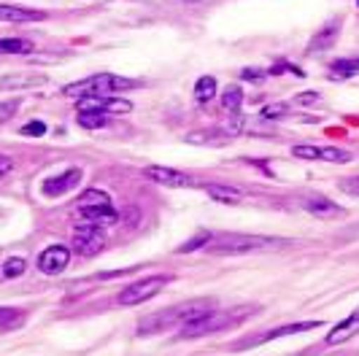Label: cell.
<instances>
[{"label":"cell","instance_id":"d4e9b609","mask_svg":"<svg viewBox=\"0 0 359 356\" xmlns=\"http://www.w3.org/2000/svg\"><path fill=\"white\" fill-rule=\"evenodd\" d=\"M25 267H27V262H25L22 256L6 259V262H3V278H19V275L25 273Z\"/></svg>","mask_w":359,"mask_h":356},{"label":"cell","instance_id":"7a4b0ae2","mask_svg":"<svg viewBox=\"0 0 359 356\" xmlns=\"http://www.w3.org/2000/svg\"><path fill=\"white\" fill-rule=\"evenodd\" d=\"M214 300L208 297H200V300H187V303L170 305L165 310H157L151 316H146L141 324H138V335H157V332H165V329H173V327H184L189 321H195L198 316L214 310Z\"/></svg>","mask_w":359,"mask_h":356},{"label":"cell","instance_id":"1f68e13d","mask_svg":"<svg viewBox=\"0 0 359 356\" xmlns=\"http://www.w3.org/2000/svg\"><path fill=\"white\" fill-rule=\"evenodd\" d=\"M316 100H319V95H316V92H306V95H297V97H294V103H297V106H308V103H316Z\"/></svg>","mask_w":359,"mask_h":356},{"label":"cell","instance_id":"484cf974","mask_svg":"<svg viewBox=\"0 0 359 356\" xmlns=\"http://www.w3.org/2000/svg\"><path fill=\"white\" fill-rule=\"evenodd\" d=\"M289 114V106H284V103H276V106H265L262 111H259V116L262 119H281V116H287Z\"/></svg>","mask_w":359,"mask_h":356},{"label":"cell","instance_id":"277c9868","mask_svg":"<svg viewBox=\"0 0 359 356\" xmlns=\"http://www.w3.org/2000/svg\"><path fill=\"white\" fill-rule=\"evenodd\" d=\"M287 240H276V238H265V235H216L208 238L205 251L208 254H252V251H265L273 246H284Z\"/></svg>","mask_w":359,"mask_h":356},{"label":"cell","instance_id":"8fae6325","mask_svg":"<svg viewBox=\"0 0 359 356\" xmlns=\"http://www.w3.org/2000/svg\"><path fill=\"white\" fill-rule=\"evenodd\" d=\"M81 167H71V170H65L62 176H54V178H46L43 181V195L46 197H60L65 195V192H71L73 186H79L81 184Z\"/></svg>","mask_w":359,"mask_h":356},{"label":"cell","instance_id":"d590c367","mask_svg":"<svg viewBox=\"0 0 359 356\" xmlns=\"http://www.w3.org/2000/svg\"><path fill=\"white\" fill-rule=\"evenodd\" d=\"M357 3H359V0H357Z\"/></svg>","mask_w":359,"mask_h":356},{"label":"cell","instance_id":"e0dca14e","mask_svg":"<svg viewBox=\"0 0 359 356\" xmlns=\"http://www.w3.org/2000/svg\"><path fill=\"white\" fill-rule=\"evenodd\" d=\"M316 327H322V321H297V324H284V327H276V329L265 332L257 343H265V340H276V338H287V335H300V332H311V329H316Z\"/></svg>","mask_w":359,"mask_h":356},{"label":"cell","instance_id":"e575fe53","mask_svg":"<svg viewBox=\"0 0 359 356\" xmlns=\"http://www.w3.org/2000/svg\"><path fill=\"white\" fill-rule=\"evenodd\" d=\"M189 3H192V0H189Z\"/></svg>","mask_w":359,"mask_h":356},{"label":"cell","instance_id":"9c48e42d","mask_svg":"<svg viewBox=\"0 0 359 356\" xmlns=\"http://www.w3.org/2000/svg\"><path fill=\"white\" fill-rule=\"evenodd\" d=\"M144 176L149 181H154V184H160V186H170V189H181V186L192 184V178L187 173H181L176 167H165V165H149L144 170Z\"/></svg>","mask_w":359,"mask_h":356},{"label":"cell","instance_id":"f546056e","mask_svg":"<svg viewBox=\"0 0 359 356\" xmlns=\"http://www.w3.org/2000/svg\"><path fill=\"white\" fill-rule=\"evenodd\" d=\"M338 186H341V192H346V195L359 197V176L341 178V181H338Z\"/></svg>","mask_w":359,"mask_h":356},{"label":"cell","instance_id":"3957f363","mask_svg":"<svg viewBox=\"0 0 359 356\" xmlns=\"http://www.w3.org/2000/svg\"><path fill=\"white\" fill-rule=\"evenodd\" d=\"M135 87H141V81L114 76V73H97V76H90V78H81V81H73L68 87H62V95L76 97V100H87V97H108V95H116L122 89Z\"/></svg>","mask_w":359,"mask_h":356},{"label":"cell","instance_id":"d6a6232c","mask_svg":"<svg viewBox=\"0 0 359 356\" xmlns=\"http://www.w3.org/2000/svg\"><path fill=\"white\" fill-rule=\"evenodd\" d=\"M11 170H14V162L0 154V176H6V173H11Z\"/></svg>","mask_w":359,"mask_h":356},{"label":"cell","instance_id":"52a82bcc","mask_svg":"<svg viewBox=\"0 0 359 356\" xmlns=\"http://www.w3.org/2000/svg\"><path fill=\"white\" fill-rule=\"evenodd\" d=\"M106 246V224L97 221H84L73 230V251L81 256H95Z\"/></svg>","mask_w":359,"mask_h":356},{"label":"cell","instance_id":"30bf717a","mask_svg":"<svg viewBox=\"0 0 359 356\" xmlns=\"http://www.w3.org/2000/svg\"><path fill=\"white\" fill-rule=\"evenodd\" d=\"M71 262V251L65 249V246H49V249L41 251V256H38V270L41 273H46V275H57V273H62L65 267Z\"/></svg>","mask_w":359,"mask_h":356},{"label":"cell","instance_id":"603a6c76","mask_svg":"<svg viewBox=\"0 0 359 356\" xmlns=\"http://www.w3.org/2000/svg\"><path fill=\"white\" fill-rule=\"evenodd\" d=\"M214 95H216L214 76H203V78H198V84H195V100H198V103H208V100H214Z\"/></svg>","mask_w":359,"mask_h":356},{"label":"cell","instance_id":"5bb4252c","mask_svg":"<svg viewBox=\"0 0 359 356\" xmlns=\"http://www.w3.org/2000/svg\"><path fill=\"white\" fill-rule=\"evenodd\" d=\"M341 19H332V22H327L322 30L316 33V36L311 38V43H308V54L313 52H324V49H330L335 41H338V33H341Z\"/></svg>","mask_w":359,"mask_h":356},{"label":"cell","instance_id":"9a60e30c","mask_svg":"<svg viewBox=\"0 0 359 356\" xmlns=\"http://www.w3.org/2000/svg\"><path fill=\"white\" fill-rule=\"evenodd\" d=\"M303 208H306L311 216H319V219H335V216H343V211L322 195H311L303 200Z\"/></svg>","mask_w":359,"mask_h":356},{"label":"cell","instance_id":"7c38bea8","mask_svg":"<svg viewBox=\"0 0 359 356\" xmlns=\"http://www.w3.org/2000/svg\"><path fill=\"white\" fill-rule=\"evenodd\" d=\"M357 335H359V308L351 310L343 321H338V324L330 329V335L324 338V343H327V345H341V343L357 338Z\"/></svg>","mask_w":359,"mask_h":356},{"label":"cell","instance_id":"4fadbf2b","mask_svg":"<svg viewBox=\"0 0 359 356\" xmlns=\"http://www.w3.org/2000/svg\"><path fill=\"white\" fill-rule=\"evenodd\" d=\"M46 11L38 8H25V6H8L0 3V22H14V25H27V22H43Z\"/></svg>","mask_w":359,"mask_h":356},{"label":"cell","instance_id":"83f0119b","mask_svg":"<svg viewBox=\"0 0 359 356\" xmlns=\"http://www.w3.org/2000/svg\"><path fill=\"white\" fill-rule=\"evenodd\" d=\"M208 232H200L198 238H192L189 243H184V246H179V254H187V251H195V249H205V243H208Z\"/></svg>","mask_w":359,"mask_h":356},{"label":"cell","instance_id":"7402d4cb","mask_svg":"<svg viewBox=\"0 0 359 356\" xmlns=\"http://www.w3.org/2000/svg\"><path fill=\"white\" fill-rule=\"evenodd\" d=\"M241 106H243V92H241V87H227L222 92V108L224 111L241 114Z\"/></svg>","mask_w":359,"mask_h":356},{"label":"cell","instance_id":"5b68a950","mask_svg":"<svg viewBox=\"0 0 359 356\" xmlns=\"http://www.w3.org/2000/svg\"><path fill=\"white\" fill-rule=\"evenodd\" d=\"M73 208H76V214H79L81 221L111 224V221L119 219L116 208H114V203H111V197H108L106 192H100V189H87L84 195L79 197V203H76Z\"/></svg>","mask_w":359,"mask_h":356},{"label":"cell","instance_id":"6da1fadb","mask_svg":"<svg viewBox=\"0 0 359 356\" xmlns=\"http://www.w3.org/2000/svg\"><path fill=\"white\" fill-rule=\"evenodd\" d=\"M257 310H259V305H235L230 310H208V313L198 316L195 321L184 324L179 329V338L195 340L205 338V335H214V332H224V329H235L246 319H252Z\"/></svg>","mask_w":359,"mask_h":356},{"label":"cell","instance_id":"2e32d148","mask_svg":"<svg viewBox=\"0 0 359 356\" xmlns=\"http://www.w3.org/2000/svg\"><path fill=\"white\" fill-rule=\"evenodd\" d=\"M359 73V57H338L330 62L327 68V76L332 81H346V78H354Z\"/></svg>","mask_w":359,"mask_h":356},{"label":"cell","instance_id":"4dcf8cb0","mask_svg":"<svg viewBox=\"0 0 359 356\" xmlns=\"http://www.w3.org/2000/svg\"><path fill=\"white\" fill-rule=\"evenodd\" d=\"M19 132H22V135H43V132H46V125H43V122H30V125H25L22 127V130H19Z\"/></svg>","mask_w":359,"mask_h":356},{"label":"cell","instance_id":"44dd1931","mask_svg":"<svg viewBox=\"0 0 359 356\" xmlns=\"http://www.w3.org/2000/svg\"><path fill=\"white\" fill-rule=\"evenodd\" d=\"M36 49L27 38H0V54H30Z\"/></svg>","mask_w":359,"mask_h":356},{"label":"cell","instance_id":"ffe728a7","mask_svg":"<svg viewBox=\"0 0 359 356\" xmlns=\"http://www.w3.org/2000/svg\"><path fill=\"white\" fill-rule=\"evenodd\" d=\"M84 103L92 108H100V111H106V114H127V111H133V103H130V100H114L111 95H108V97H87Z\"/></svg>","mask_w":359,"mask_h":356},{"label":"cell","instance_id":"4316f807","mask_svg":"<svg viewBox=\"0 0 359 356\" xmlns=\"http://www.w3.org/2000/svg\"><path fill=\"white\" fill-rule=\"evenodd\" d=\"M22 321V310H14V308H0V327H14Z\"/></svg>","mask_w":359,"mask_h":356},{"label":"cell","instance_id":"d6986e66","mask_svg":"<svg viewBox=\"0 0 359 356\" xmlns=\"http://www.w3.org/2000/svg\"><path fill=\"white\" fill-rule=\"evenodd\" d=\"M227 132L222 127H211V130H198V132H189L187 143H198V146H222L227 143Z\"/></svg>","mask_w":359,"mask_h":356},{"label":"cell","instance_id":"f1b7e54d","mask_svg":"<svg viewBox=\"0 0 359 356\" xmlns=\"http://www.w3.org/2000/svg\"><path fill=\"white\" fill-rule=\"evenodd\" d=\"M19 111V100H0V125L8 122Z\"/></svg>","mask_w":359,"mask_h":356},{"label":"cell","instance_id":"836d02e7","mask_svg":"<svg viewBox=\"0 0 359 356\" xmlns=\"http://www.w3.org/2000/svg\"><path fill=\"white\" fill-rule=\"evenodd\" d=\"M262 76H268L265 71H243V78L246 81H262Z\"/></svg>","mask_w":359,"mask_h":356},{"label":"cell","instance_id":"cb8c5ba5","mask_svg":"<svg viewBox=\"0 0 359 356\" xmlns=\"http://www.w3.org/2000/svg\"><path fill=\"white\" fill-rule=\"evenodd\" d=\"M205 192L219 203H241V197H243L238 189H230V186H205Z\"/></svg>","mask_w":359,"mask_h":356},{"label":"cell","instance_id":"ac0fdd59","mask_svg":"<svg viewBox=\"0 0 359 356\" xmlns=\"http://www.w3.org/2000/svg\"><path fill=\"white\" fill-rule=\"evenodd\" d=\"M76 122H79V127H84V130H100V127L108 125V114L100 111V108H92L84 103V106L79 108V114H76Z\"/></svg>","mask_w":359,"mask_h":356},{"label":"cell","instance_id":"8992f818","mask_svg":"<svg viewBox=\"0 0 359 356\" xmlns=\"http://www.w3.org/2000/svg\"><path fill=\"white\" fill-rule=\"evenodd\" d=\"M168 284H170V275H149L144 281L122 289V294L116 300H119V305H125V308H133V305H141L146 300H151V297H157Z\"/></svg>","mask_w":359,"mask_h":356},{"label":"cell","instance_id":"ba28073f","mask_svg":"<svg viewBox=\"0 0 359 356\" xmlns=\"http://www.w3.org/2000/svg\"><path fill=\"white\" fill-rule=\"evenodd\" d=\"M292 154L300 160H324V162H348L351 151L338 149V146H313V143H300L292 146Z\"/></svg>","mask_w":359,"mask_h":356}]
</instances>
